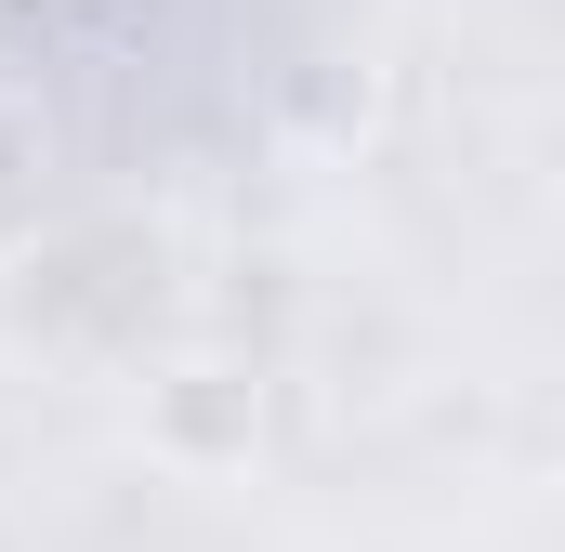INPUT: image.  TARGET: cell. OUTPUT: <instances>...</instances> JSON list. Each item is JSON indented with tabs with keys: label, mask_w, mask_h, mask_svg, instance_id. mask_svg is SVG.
I'll return each instance as SVG.
<instances>
[{
	"label": "cell",
	"mask_w": 565,
	"mask_h": 552,
	"mask_svg": "<svg viewBox=\"0 0 565 552\" xmlns=\"http://www.w3.org/2000/svg\"><path fill=\"white\" fill-rule=\"evenodd\" d=\"M264 447V369L237 355H171L145 382V460L158 474H250Z\"/></svg>",
	"instance_id": "obj_1"
},
{
	"label": "cell",
	"mask_w": 565,
	"mask_h": 552,
	"mask_svg": "<svg viewBox=\"0 0 565 552\" xmlns=\"http://www.w3.org/2000/svg\"><path fill=\"white\" fill-rule=\"evenodd\" d=\"M40 158H53V119H40V106H26V93L0 79V211H13L26 184H40Z\"/></svg>",
	"instance_id": "obj_2"
}]
</instances>
